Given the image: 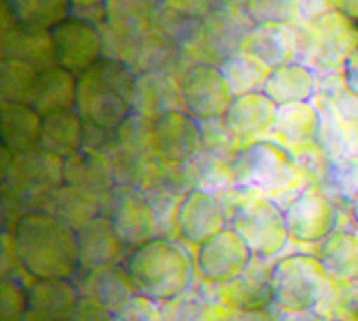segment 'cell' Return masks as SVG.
Instances as JSON below:
<instances>
[{
    "label": "cell",
    "mask_w": 358,
    "mask_h": 321,
    "mask_svg": "<svg viewBox=\"0 0 358 321\" xmlns=\"http://www.w3.org/2000/svg\"><path fill=\"white\" fill-rule=\"evenodd\" d=\"M11 238L20 266L32 278H76L82 270L78 232L45 210L26 212Z\"/></svg>",
    "instance_id": "1"
},
{
    "label": "cell",
    "mask_w": 358,
    "mask_h": 321,
    "mask_svg": "<svg viewBox=\"0 0 358 321\" xmlns=\"http://www.w3.org/2000/svg\"><path fill=\"white\" fill-rule=\"evenodd\" d=\"M122 268L136 294L155 302L176 300L193 278V260L187 248L164 236L129 251Z\"/></svg>",
    "instance_id": "2"
},
{
    "label": "cell",
    "mask_w": 358,
    "mask_h": 321,
    "mask_svg": "<svg viewBox=\"0 0 358 321\" xmlns=\"http://www.w3.org/2000/svg\"><path fill=\"white\" fill-rule=\"evenodd\" d=\"M136 73L120 62L101 58L78 75L76 112L84 124L116 131L134 116Z\"/></svg>",
    "instance_id": "3"
},
{
    "label": "cell",
    "mask_w": 358,
    "mask_h": 321,
    "mask_svg": "<svg viewBox=\"0 0 358 321\" xmlns=\"http://www.w3.org/2000/svg\"><path fill=\"white\" fill-rule=\"evenodd\" d=\"M234 188L251 191L255 195L279 197L299 195L307 188V174L296 163L292 150L271 137L247 144L232 160Z\"/></svg>",
    "instance_id": "4"
},
{
    "label": "cell",
    "mask_w": 358,
    "mask_h": 321,
    "mask_svg": "<svg viewBox=\"0 0 358 321\" xmlns=\"http://www.w3.org/2000/svg\"><path fill=\"white\" fill-rule=\"evenodd\" d=\"M60 184H64V158L43 148L22 154L3 148V210H15L20 218L30 210H41Z\"/></svg>",
    "instance_id": "5"
},
{
    "label": "cell",
    "mask_w": 358,
    "mask_h": 321,
    "mask_svg": "<svg viewBox=\"0 0 358 321\" xmlns=\"http://www.w3.org/2000/svg\"><path fill=\"white\" fill-rule=\"evenodd\" d=\"M299 62L317 75L345 73L350 56L358 50V22L329 11L311 24H299Z\"/></svg>",
    "instance_id": "6"
},
{
    "label": "cell",
    "mask_w": 358,
    "mask_h": 321,
    "mask_svg": "<svg viewBox=\"0 0 358 321\" xmlns=\"http://www.w3.org/2000/svg\"><path fill=\"white\" fill-rule=\"evenodd\" d=\"M232 206V210H227L230 227L245 238L255 257H275L285 248L289 232L281 204L241 188V200Z\"/></svg>",
    "instance_id": "7"
},
{
    "label": "cell",
    "mask_w": 358,
    "mask_h": 321,
    "mask_svg": "<svg viewBox=\"0 0 358 321\" xmlns=\"http://www.w3.org/2000/svg\"><path fill=\"white\" fill-rule=\"evenodd\" d=\"M329 276L317 257H283L273 266L275 306L285 315L309 313L329 292Z\"/></svg>",
    "instance_id": "8"
},
{
    "label": "cell",
    "mask_w": 358,
    "mask_h": 321,
    "mask_svg": "<svg viewBox=\"0 0 358 321\" xmlns=\"http://www.w3.org/2000/svg\"><path fill=\"white\" fill-rule=\"evenodd\" d=\"M103 214L108 216L112 230L129 251L157 238L159 232L157 208L146 195H142V193L134 188L116 186L106 197Z\"/></svg>",
    "instance_id": "9"
},
{
    "label": "cell",
    "mask_w": 358,
    "mask_h": 321,
    "mask_svg": "<svg viewBox=\"0 0 358 321\" xmlns=\"http://www.w3.org/2000/svg\"><path fill=\"white\" fill-rule=\"evenodd\" d=\"M178 82L185 112L200 122L223 118L234 99V92L223 71L219 67H210V64H191L180 71Z\"/></svg>",
    "instance_id": "10"
},
{
    "label": "cell",
    "mask_w": 358,
    "mask_h": 321,
    "mask_svg": "<svg viewBox=\"0 0 358 321\" xmlns=\"http://www.w3.org/2000/svg\"><path fill=\"white\" fill-rule=\"evenodd\" d=\"M289 240L301 244L322 242L337 230V208L324 191L307 186L283 206Z\"/></svg>",
    "instance_id": "11"
},
{
    "label": "cell",
    "mask_w": 358,
    "mask_h": 321,
    "mask_svg": "<svg viewBox=\"0 0 358 321\" xmlns=\"http://www.w3.org/2000/svg\"><path fill=\"white\" fill-rule=\"evenodd\" d=\"M157 154L174 165H189L204 150L202 122L187 112H168L150 120Z\"/></svg>",
    "instance_id": "12"
},
{
    "label": "cell",
    "mask_w": 358,
    "mask_h": 321,
    "mask_svg": "<svg viewBox=\"0 0 358 321\" xmlns=\"http://www.w3.org/2000/svg\"><path fill=\"white\" fill-rule=\"evenodd\" d=\"M227 210L219 195L204 188H191L176 208V230L189 244L200 246L213 236L227 230Z\"/></svg>",
    "instance_id": "13"
},
{
    "label": "cell",
    "mask_w": 358,
    "mask_h": 321,
    "mask_svg": "<svg viewBox=\"0 0 358 321\" xmlns=\"http://www.w3.org/2000/svg\"><path fill=\"white\" fill-rule=\"evenodd\" d=\"M253 251L232 227L223 230L198 246V268L204 278L217 285H223L243 274L253 264Z\"/></svg>",
    "instance_id": "14"
},
{
    "label": "cell",
    "mask_w": 358,
    "mask_h": 321,
    "mask_svg": "<svg viewBox=\"0 0 358 321\" xmlns=\"http://www.w3.org/2000/svg\"><path fill=\"white\" fill-rule=\"evenodd\" d=\"M56 43V62L58 67L67 69L76 75L88 71L92 64L103 58V41L96 26L86 24L78 17H67L56 28H52Z\"/></svg>",
    "instance_id": "15"
},
{
    "label": "cell",
    "mask_w": 358,
    "mask_h": 321,
    "mask_svg": "<svg viewBox=\"0 0 358 321\" xmlns=\"http://www.w3.org/2000/svg\"><path fill=\"white\" fill-rule=\"evenodd\" d=\"M279 105L266 92H247L232 99L230 107L223 114L221 122L234 140L243 146L266 140L277 120Z\"/></svg>",
    "instance_id": "16"
},
{
    "label": "cell",
    "mask_w": 358,
    "mask_h": 321,
    "mask_svg": "<svg viewBox=\"0 0 358 321\" xmlns=\"http://www.w3.org/2000/svg\"><path fill=\"white\" fill-rule=\"evenodd\" d=\"M178 75L166 69L138 73L134 84V116L155 120L168 112H185Z\"/></svg>",
    "instance_id": "17"
},
{
    "label": "cell",
    "mask_w": 358,
    "mask_h": 321,
    "mask_svg": "<svg viewBox=\"0 0 358 321\" xmlns=\"http://www.w3.org/2000/svg\"><path fill=\"white\" fill-rule=\"evenodd\" d=\"M76 283L80 287L82 296L99 302L116 319L127 308V304L138 296L131 281H129V276L124 272V268H120V266L80 270Z\"/></svg>",
    "instance_id": "18"
},
{
    "label": "cell",
    "mask_w": 358,
    "mask_h": 321,
    "mask_svg": "<svg viewBox=\"0 0 358 321\" xmlns=\"http://www.w3.org/2000/svg\"><path fill=\"white\" fill-rule=\"evenodd\" d=\"M221 302L236 311H268L275 304L273 268L253 260L243 274L221 285Z\"/></svg>",
    "instance_id": "19"
},
{
    "label": "cell",
    "mask_w": 358,
    "mask_h": 321,
    "mask_svg": "<svg viewBox=\"0 0 358 321\" xmlns=\"http://www.w3.org/2000/svg\"><path fill=\"white\" fill-rule=\"evenodd\" d=\"M0 56L22 60L37 71L56 67V43L50 28L17 24L11 32L0 37Z\"/></svg>",
    "instance_id": "20"
},
{
    "label": "cell",
    "mask_w": 358,
    "mask_h": 321,
    "mask_svg": "<svg viewBox=\"0 0 358 321\" xmlns=\"http://www.w3.org/2000/svg\"><path fill=\"white\" fill-rule=\"evenodd\" d=\"M296 26L277 24V22L255 24L243 43V50L257 56L259 60H264L273 69L283 67V64L289 62H299Z\"/></svg>",
    "instance_id": "21"
},
{
    "label": "cell",
    "mask_w": 358,
    "mask_h": 321,
    "mask_svg": "<svg viewBox=\"0 0 358 321\" xmlns=\"http://www.w3.org/2000/svg\"><path fill=\"white\" fill-rule=\"evenodd\" d=\"M80 242V264L82 270L120 266L124 264L129 248L120 242L106 214L90 221L86 227L78 232Z\"/></svg>",
    "instance_id": "22"
},
{
    "label": "cell",
    "mask_w": 358,
    "mask_h": 321,
    "mask_svg": "<svg viewBox=\"0 0 358 321\" xmlns=\"http://www.w3.org/2000/svg\"><path fill=\"white\" fill-rule=\"evenodd\" d=\"M43 135V116L28 103L0 101V144L13 154L35 150Z\"/></svg>",
    "instance_id": "23"
},
{
    "label": "cell",
    "mask_w": 358,
    "mask_h": 321,
    "mask_svg": "<svg viewBox=\"0 0 358 321\" xmlns=\"http://www.w3.org/2000/svg\"><path fill=\"white\" fill-rule=\"evenodd\" d=\"M64 182L92 191L106 200L118 186L112 154L82 148L80 152L67 156L64 158Z\"/></svg>",
    "instance_id": "24"
},
{
    "label": "cell",
    "mask_w": 358,
    "mask_h": 321,
    "mask_svg": "<svg viewBox=\"0 0 358 321\" xmlns=\"http://www.w3.org/2000/svg\"><path fill=\"white\" fill-rule=\"evenodd\" d=\"M28 311L45 321H62L82 298L76 278H35L26 287Z\"/></svg>",
    "instance_id": "25"
},
{
    "label": "cell",
    "mask_w": 358,
    "mask_h": 321,
    "mask_svg": "<svg viewBox=\"0 0 358 321\" xmlns=\"http://www.w3.org/2000/svg\"><path fill=\"white\" fill-rule=\"evenodd\" d=\"M41 210L58 216L62 223H67L69 227L80 232L90 221H94L96 216L103 214L106 200L99 197L92 191H86L82 186L64 182L56 191L50 193V197L45 200Z\"/></svg>",
    "instance_id": "26"
},
{
    "label": "cell",
    "mask_w": 358,
    "mask_h": 321,
    "mask_svg": "<svg viewBox=\"0 0 358 321\" xmlns=\"http://www.w3.org/2000/svg\"><path fill=\"white\" fill-rule=\"evenodd\" d=\"M322 131V112L315 101H301V103H285L277 110V120L273 128L275 142L296 148L311 142H317Z\"/></svg>",
    "instance_id": "27"
},
{
    "label": "cell",
    "mask_w": 358,
    "mask_h": 321,
    "mask_svg": "<svg viewBox=\"0 0 358 321\" xmlns=\"http://www.w3.org/2000/svg\"><path fill=\"white\" fill-rule=\"evenodd\" d=\"M76 99H78V75L56 64V67L39 73V80L30 94L28 105H32L45 118L58 112L76 110Z\"/></svg>",
    "instance_id": "28"
},
{
    "label": "cell",
    "mask_w": 358,
    "mask_h": 321,
    "mask_svg": "<svg viewBox=\"0 0 358 321\" xmlns=\"http://www.w3.org/2000/svg\"><path fill=\"white\" fill-rule=\"evenodd\" d=\"M108 22L112 28L131 37H148L166 15L164 0H108Z\"/></svg>",
    "instance_id": "29"
},
{
    "label": "cell",
    "mask_w": 358,
    "mask_h": 321,
    "mask_svg": "<svg viewBox=\"0 0 358 321\" xmlns=\"http://www.w3.org/2000/svg\"><path fill=\"white\" fill-rule=\"evenodd\" d=\"M264 92L277 105L313 101L317 94V73L303 62H289L275 67Z\"/></svg>",
    "instance_id": "30"
},
{
    "label": "cell",
    "mask_w": 358,
    "mask_h": 321,
    "mask_svg": "<svg viewBox=\"0 0 358 321\" xmlns=\"http://www.w3.org/2000/svg\"><path fill=\"white\" fill-rule=\"evenodd\" d=\"M317 260L327 272L339 281H358V236L345 230H335L317 244Z\"/></svg>",
    "instance_id": "31"
},
{
    "label": "cell",
    "mask_w": 358,
    "mask_h": 321,
    "mask_svg": "<svg viewBox=\"0 0 358 321\" xmlns=\"http://www.w3.org/2000/svg\"><path fill=\"white\" fill-rule=\"evenodd\" d=\"M84 120L76 110L58 112L43 118V135L39 148L67 158L84 148Z\"/></svg>",
    "instance_id": "32"
},
{
    "label": "cell",
    "mask_w": 358,
    "mask_h": 321,
    "mask_svg": "<svg viewBox=\"0 0 358 321\" xmlns=\"http://www.w3.org/2000/svg\"><path fill=\"white\" fill-rule=\"evenodd\" d=\"M219 69L223 71L234 96L247 94V92H264L266 82L273 73L271 64H266L264 60H259L257 56L249 54L247 50L234 52Z\"/></svg>",
    "instance_id": "33"
},
{
    "label": "cell",
    "mask_w": 358,
    "mask_h": 321,
    "mask_svg": "<svg viewBox=\"0 0 358 321\" xmlns=\"http://www.w3.org/2000/svg\"><path fill=\"white\" fill-rule=\"evenodd\" d=\"M20 24L37 28H56L71 15V0H3Z\"/></svg>",
    "instance_id": "34"
},
{
    "label": "cell",
    "mask_w": 358,
    "mask_h": 321,
    "mask_svg": "<svg viewBox=\"0 0 358 321\" xmlns=\"http://www.w3.org/2000/svg\"><path fill=\"white\" fill-rule=\"evenodd\" d=\"M39 73L30 64L15 60V58H3L0 60V101L9 103H28L30 94L35 90V84L39 80Z\"/></svg>",
    "instance_id": "35"
},
{
    "label": "cell",
    "mask_w": 358,
    "mask_h": 321,
    "mask_svg": "<svg viewBox=\"0 0 358 321\" xmlns=\"http://www.w3.org/2000/svg\"><path fill=\"white\" fill-rule=\"evenodd\" d=\"M245 9L255 24H264V22H277L289 26L303 24L299 0H247Z\"/></svg>",
    "instance_id": "36"
},
{
    "label": "cell",
    "mask_w": 358,
    "mask_h": 321,
    "mask_svg": "<svg viewBox=\"0 0 358 321\" xmlns=\"http://www.w3.org/2000/svg\"><path fill=\"white\" fill-rule=\"evenodd\" d=\"M324 182H329L337 195L352 202L358 195V156L331 158L329 174Z\"/></svg>",
    "instance_id": "37"
},
{
    "label": "cell",
    "mask_w": 358,
    "mask_h": 321,
    "mask_svg": "<svg viewBox=\"0 0 358 321\" xmlns=\"http://www.w3.org/2000/svg\"><path fill=\"white\" fill-rule=\"evenodd\" d=\"M3 294H0V321H15L28 311L26 287L13 278H3Z\"/></svg>",
    "instance_id": "38"
},
{
    "label": "cell",
    "mask_w": 358,
    "mask_h": 321,
    "mask_svg": "<svg viewBox=\"0 0 358 321\" xmlns=\"http://www.w3.org/2000/svg\"><path fill=\"white\" fill-rule=\"evenodd\" d=\"M219 3L217 0H164V7L180 17L202 20L206 17Z\"/></svg>",
    "instance_id": "39"
},
{
    "label": "cell",
    "mask_w": 358,
    "mask_h": 321,
    "mask_svg": "<svg viewBox=\"0 0 358 321\" xmlns=\"http://www.w3.org/2000/svg\"><path fill=\"white\" fill-rule=\"evenodd\" d=\"M62 321H116V317L110 311H106L99 302L82 296L80 302L76 304V308Z\"/></svg>",
    "instance_id": "40"
},
{
    "label": "cell",
    "mask_w": 358,
    "mask_h": 321,
    "mask_svg": "<svg viewBox=\"0 0 358 321\" xmlns=\"http://www.w3.org/2000/svg\"><path fill=\"white\" fill-rule=\"evenodd\" d=\"M116 321H161V313L155 306V300L136 296L127 304V308L120 313V317Z\"/></svg>",
    "instance_id": "41"
},
{
    "label": "cell",
    "mask_w": 358,
    "mask_h": 321,
    "mask_svg": "<svg viewBox=\"0 0 358 321\" xmlns=\"http://www.w3.org/2000/svg\"><path fill=\"white\" fill-rule=\"evenodd\" d=\"M213 321H275L268 311H236L230 306H213Z\"/></svg>",
    "instance_id": "42"
},
{
    "label": "cell",
    "mask_w": 358,
    "mask_h": 321,
    "mask_svg": "<svg viewBox=\"0 0 358 321\" xmlns=\"http://www.w3.org/2000/svg\"><path fill=\"white\" fill-rule=\"evenodd\" d=\"M299 9H301V22L311 24L324 13L333 11L331 0H299Z\"/></svg>",
    "instance_id": "43"
},
{
    "label": "cell",
    "mask_w": 358,
    "mask_h": 321,
    "mask_svg": "<svg viewBox=\"0 0 358 321\" xmlns=\"http://www.w3.org/2000/svg\"><path fill=\"white\" fill-rule=\"evenodd\" d=\"M345 80H348V86L358 94V50L350 56L345 64Z\"/></svg>",
    "instance_id": "44"
},
{
    "label": "cell",
    "mask_w": 358,
    "mask_h": 321,
    "mask_svg": "<svg viewBox=\"0 0 358 321\" xmlns=\"http://www.w3.org/2000/svg\"><path fill=\"white\" fill-rule=\"evenodd\" d=\"M331 5H333L335 11H339V13H343V15L358 22V0H331Z\"/></svg>",
    "instance_id": "45"
},
{
    "label": "cell",
    "mask_w": 358,
    "mask_h": 321,
    "mask_svg": "<svg viewBox=\"0 0 358 321\" xmlns=\"http://www.w3.org/2000/svg\"><path fill=\"white\" fill-rule=\"evenodd\" d=\"M108 0H71V9L73 7H103Z\"/></svg>",
    "instance_id": "46"
},
{
    "label": "cell",
    "mask_w": 358,
    "mask_h": 321,
    "mask_svg": "<svg viewBox=\"0 0 358 321\" xmlns=\"http://www.w3.org/2000/svg\"><path fill=\"white\" fill-rule=\"evenodd\" d=\"M350 212H352V221H354V225L358 227V195L350 202Z\"/></svg>",
    "instance_id": "47"
},
{
    "label": "cell",
    "mask_w": 358,
    "mask_h": 321,
    "mask_svg": "<svg viewBox=\"0 0 358 321\" xmlns=\"http://www.w3.org/2000/svg\"><path fill=\"white\" fill-rule=\"evenodd\" d=\"M15 321H45V319H41V317H37V315H32L30 311H26L22 317H17Z\"/></svg>",
    "instance_id": "48"
},
{
    "label": "cell",
    "mask_w": 358,
    "mask_h": 321,
    "mask_svg": "<svg viewBox=\"0 0 358 321\" xmlns=\"http://www.w3.org/2000/svg\"><path fill=\"white\" fill-rule=\"evenodd\" d=\"M217 3L221 5V3H234V5H245L247 0H217Z\"/></svg>",
    "instance_id": "49"
},
{
    "label": "cell",
    "mask_w": 358,
    "mask_h": 321,
    "mask_svg": "<svg viewBox=\"0 0 358 321\" xmlns=\"http://www.w3.org/2000/svg\"><path fill=\"white\" fill-rule=\"evenodd\" d=\"M301 315H305V313H301ZM301 315H287L285 321H301ZM303 321H305V319H303Z\"/></svg>",
    "instance_id": "50"
},
{
    "label": "cell",
    "mask_w": 358,
    "mask_h": 321,
    "mask_svg": "<svg viewBox=\"0 0 358 321\" xmlns=\"http://www.w3.org/2000/svg\"><path fill=\"white\" fill-rule=\"evenodd\" d=\"M337 321H339V319H337Z\"/></svg>",
    "instance_id": "51"
}]
</instances>
